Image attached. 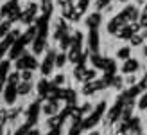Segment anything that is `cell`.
<instances>
[{
	"label": "cell",
	"instance_id": "cell-1",
	"mask_svg": "<svg viewBox=\"0 0 147 135\" xmlns=\"http://www.w3.org/2000/svg\"><path fill=\"white\" fill-rule=\"evenodd\" d=\"M5 101L7 103H13L14 101V88H13V85H9V87H7V90H5Z\"/></svg>",
	"mask_w": 147,
	"mask_h": 135
},
{
	"label": "cell",
	"instance_id": "cell-2",
	"mask_svg": "<svg viewBox=\"0 0 147 135\" xmlns=\"http://www.w3.org/2000/svg\"><path fill=\"white\" fill-rule=\"evenodd\" d=\"M18 92H20V94H25V92H29V85H27V83L20 85V87H18Z\"/></svg>",
	"mask_w": 147,
	"mask_h": 135
},
{
	"label": "cell",
	"instance_id": "cell-3",
	"mask_svg": "<svg viewBox=\"0 0 147 135\" xmlns=\"http://www.w3.org/2000/svg\"><path fill=\"white\" fill-rule=\"evenodd\" d=\"M7 29H9V22H5V24L0 25V36H2L4 33H7Z\"/></svg>",
	"mask_w": 147,
	"mask_h": 135
},
{
	"label": "cell",
	"instance_id": "cell-4",
	"mask_svg": "<svg viewBox=\"0 0 147 135\" xmlns=\"http://www.w3.org/2000/svg\"><path fill=\"white\" fill-rule=\"evenodd\" d=\"M5 117H7V114H5V112L2 110V112H0V121H4V119H5Z\"/></svg>",
	"mask_w": 147,
	"mask_h": 135
}]
</instances>
